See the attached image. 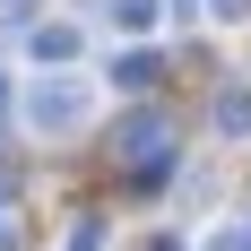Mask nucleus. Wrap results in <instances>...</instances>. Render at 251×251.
Returning a JSON list of instances; mask_svg holds the SVG:
<instances>
[{"label": "nucleus", "instance_id": "obj_1", "mask_svg": "<svg viewBox=\"0 0 251 251\" xmlns=\"http://www.w3.org/2000/svg\"><path fill=\"white\" fill-rule=\"evenodd\" d=\"M87 113H96V96H87L78 78H44V87H26V130H44V139L78 130Z\"/></svg>", "mask_w": 251, "mask_h": 251}, {"label": "nucleus", "instance_id": "obj_2", "mask_svg": "<svg viewBox=\"0 0 251 251\" xmlns=\"http://www.w3.org/2000/svg\"><path fill=\"white\" fill-rule=\"evenodd\" d=\"M165 139H174V130L156 122V113H130V122H122V139H113V148H122V156H130V165H148V156H156V148H165ZM165 156H174V148H165Z\"/></svg>", "mask_w": 251, "mask_h": 251}, {"label": "nucleus", "instance_id": "obj_3", "mask_svg": "<svg viewBox=\"0 0 251 251\" xmlns=\"http://www.w3.org/2000/svg\"><path fill=\"white\" fill-rule=\"evenodd\" d=\"M217 130L226 139H251V87H226L217 96Z\"/></svg>", "mask_w": 251, "mask_h": 251}, {"label": "nucleus", "instance_id": "obj_4", "mask_svg": "<svg viewBox=\"0 0 251 251\" xmlns=\"http://www.w3.org/2000/svg\"><path fill=\"white\" fill-rule=\"evenodd\" d=\"M156 18H165V0H113V26L122 35H148Z\"/></svg>", "mask_w": 251, "mask_h": 251}, {"label": "nucleus", "instance_id": "obj_5", "mask_svg": "<svg viewBox=\"0 0 251 251\" xmlns=\"http://www.w3.org/2000/svg\"><path fill=\"white\" fill-rule=\"evenodd\" d=\"M35 61H78V26H35Z\"/></svg>", "mask_w": 251, "mask_h": 251}, {"label": "nucleus", "instance_id": "obj_6", "mask_svg": "<svg viewBox=\"0 0 251 251\" xmlns=\"http://www.w3.org/2000/svg\"><path fill=\"white\" fill-rule=\"evenodd\" d=\"M208 18H226V26H234V18H251V0H208Z\"/></svg>", "mask_w": 251, "mask_h": 251}, {"label": "nucleus", "instance_id": "obj_7", "mask_svg": "<svg viewBox=\"0 0 251 251\" xmlns=\"http://www.w3.org/2000/svg\"><path fill=\"white\" fill-rule=\"evenodd\" d=\"M70 251H104V226H78V234H70Z\"/></svg>", "mask_w": 251, "mask_h": 251}, {"label": "nucleus", "instance_id": "obj_8", "mask_svg": "<svg viewBox=\"0 0 251 251\" xmlns=\"http://www.w3.org/2000/svg\"><path fill=\"white\" fill-rule=\"evenodd\" d=\"M0 251H9V217H0Z\"/></svg>", "mask_w": 251, "mask_h": 251}]
</instances>
